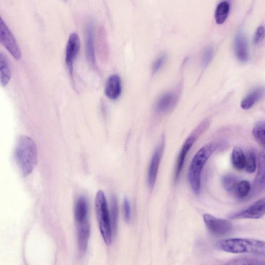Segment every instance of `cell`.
Masks as SVG:
<instances>
[{
    "label": "cell",
    "mask_w": 265,
    "mask_h": 265,
    "mask_svg": "<svg viewBox=\"0 0 265 265\" xmlns=\"http://www.w3.org/2000/svg\"><path fill=\"white\" fill-rule=\"evenodd\" d=\"M124 215L126 222L129 223L131 218V209L130 203L127 199H125L124 202Z\"/></svg>",
    "instance_id": "obj_29"
},
{
    "label": "cell",
    "mask_w": 265,
    "mask_h": 265,
    "mask_svg": "<svg viewBox=\"0 0 265 265\" xmlns=\"http://www.w3.org/2000/svg\"><path fill=\"white\" fill-rule=\"evenodd\" d=\"M263 95V88H258L253 90L242 101L241 104V108L245 110L250 109L261 100Z\"/></svg>",
    "instance_id": "obj_16"
},
{
    "label": "cell",
    "mask_w": 265,
    "mask_h": 265,
    "mask_svg": "<svg viewBox=\"0 0 265 265\" xmlns=\"http://www.w3.org/2000/svg\"><path fill=\"white\" fill-rule=\"evenodd\" d=\"M95 209L99 228L102 237L106 244L112 240L111 221L105 193L99 190L95 199Z\"/></svg>",
    "instance_id": "obj_4"
},
{
    "label": "cell",
    "mask_w": 265,
    "mask_h": 265,
    "mask_svg": "<svg viewBox=\"0 0 265 265\" xmlns=\"http://www.w3.org/2000/svg\"><path fill=\"white\" fill-rule=\"evenodd\" d=\"M228 265H263L265 262L257 259L240 257L234 259L227 263Z\"/></svg>",
    "instance_id": "obj_25"
},
{
    "label": "cell",
    "mask_w": 265,
    "mask_h": 265,
    "mask_svg": "<svg viewBox=\"0 0 265 265\" xmlns=\"http://www.w3.org/2000/svg\"><path fill=\"white\" fill-rule=\"evenodd\" d=\"M166 59V56L162 54L159 57L152 66V73L156 74L159 72L163 66H164Z\"/></svg>",
    "instance_id": "obj_28"
},
{
    "label": "cell",
    "mask_w": 265,
    "mask_h": 265,
    "mask_svg": "<svg viewBox=\"0 0 265 265\" xmlns=\"http://www.w3.org/2000/svg\"><path fill=\"white\" fill-rule=\"evenodd\" d=\"M234 50L236 54L241 62H247L249 58L248 40L241 31L238 32L234 38Z\"/></svg>",
    "instance_id": "obj_11"
},
{
    "label": "cell",
    "mask_w": 265,
    "mask_h": 265,
    "mask_svg": "<svg viewBox=\"0 0 265 265\" xmlns=\"http://www.w3.org/2000/svg\"><path fill=\"white\" fill-rule=\"evenodd\" d=\"M203 219L208 229L213 235H226L232 230L231 223L227 220L217 218L209 213L204 214Z\"/></svg>",
    "instance_id": "obj_7"
},
{
    "label": "cell",
    "mask_w": 265,
    "mask_h": 265,
    "mask_svg": "<svg viewBox=\"0 0 265 265\" xmlns=\"http://www.w3.org/2000/svg\"><path fill=\"white\" fill-rule=\"evenodd\" d=\"M257 158L256 154L253 151H249L246 156L245 167L248 173H253L256 170Z\"/></svg>",
    "instance_id": "obj_26"
},
{
    "label": "cell",
    "mask_w": 265,
    "mask_h": 265,
    "mask_svg": "<svg viewBox=\"0 0 265 265\" xmlns=\"http://www.w3.org/2000/svg\"><path fill=\"white\" fill-rule=\"evenodd\" d=\"M76 222L77 242L80 256L85 253L90 236L88 215L75 216Z\"/></svg>",
    "instance_id": "obj_5"
},
{
    "label": "cell",
    "mask_w": 265,
    "mask_h": 265,
    "mask_svg": "<svg viewBox=\"0 0 265 265\" xmlns=\"http://www.w3.org/2000/svg\"><path fill=\"white\" fill-rule=\"evenodd\" d=\"M0 41L15 59H19L21 57L16 40L2 18H0Z\"/></svg>",
    "instance_id": "obj_8"
},
{
    "label": "cell",
    "mask_w": 265,
    "mask_h": 265,
    "mask_svg": "<svg viewBox=\"0 0 265 265\" xmlns=\"http://www.w3.org/2000/svg\"><path fill=\"white\" fill-rule=\"evenodd\" d=\"M216 247L223 251L232 253H252L264 256L265 242L250 238H229L219 241Z\"/></svg>",
    "instance_id": "obj_3"
},
{
    "label": "cell",
    "mask_w": 265,
    "mask_h": 265,
    "mask_svg": "<svg viewBox=\"0 0 265 265\" xmlns=\"http://www.w3.org/2000/svg\"><path fill=\"white\" fill-rule=\"evenodd\" d=\"M232 162L234 167L238 170H242L245 167L246 156L240 148H234L232 154Z\"/></svg>",
    "instance_id": "obj_18"
},
{
    "label": "cell",
    "mask_w": 265,
    "mask_h": 265,
    "mask_svg": "<svg viewBox=\"0 0 265 265\" xmlns=\"http://www.w3.org/2000/svg\"><path fill=\"white\" fill-rule=\"evenodd\" d=\"M0 74H1V83L2 86H6L11 80L12 73L10 69L8 60L3 53L0 54Z\"/></svg>",
    "instance_id": "obj_17"
},
{
    "label": "cell",
    "mask_w": 265,
    "mask_h": 265,
    "mask_svg": "<svg viewBox=\"0 0 265 265\" xmlns=\"http://www.w3.org/2000/svg\"><path fill=\"white\" fill-rule=\"evenodd\" d=\"M230 5L227 1L221 2L217 7L215 19L217 24L221 25L225 22L230 12Z\"/></svg>",
    "instance_id": "obj_19"
},
{
    "label": "cell",
    "mask_w": 265,
    "mask_h": 265,
    "mask_svg": "<svg viewBox=\"0 0 265 265\" xmlns=\"http://www.w3.org/2000/svg\"><path fill=\"white\" fill-rule=\"evenodd\" d=\"M177 97L172 93H167L162 96L158 100L156 110L159 113L164 114L175 106Z\"/></svg>",
    "instance_id": "obj_15"
},
{
    "label": "cell",
    "mask_w": 265,
    "mask_h": 265,
    "mask_svg": "<svg viewBox=\"0 0 265 265\" xmlns=\"http://www.w3.org/2000/svg\"><path fill=\"white\" fill-rule=\"evenodd\" d=\"M86 54L89 63L93 66L96 65V56L94 38V23L89 22L86 29Z\"/></svg>",
    "instance_id": "obj_13"
},
{
    "label": "cell",
    "mask_w": 265,
    "mask_h": 265,
    "mask_svg": "<svg viewBox=\"0 0 265 265\" xmlns=\"http://www.w3.org/2000/svg\"><path fill=\"white\" fill-rule=\"evenodd\" d=\"M208 125L209 123L208 121L203 122L202 124H201V125L199 127L198 129L195 131V134L189 137L185 142L184 145H183L180 152V154L177 162L175 171L176 181L178 180L180 176L181 171L183 168V166H184L185 164L186 157L188 154V152L191 148L193 144L195 143L197 137L198 136L200 135L202 132L205 130Z\"/></svg>",
    "instance_id": "obj_6"
},
{
    "label": "cell",
    "mask_w": 265,
    "mask_h": 265,
    "mask_svg": "<svg viewBox=\"0 0 265 265\" xmlns=\"http://www.w3.org/2000/svg\"><path fill=\"white\" fill-rule=\"evenodd\" d=\"M80 39L74 33L70 35L66 47V63L71 76H73L74 64L80 49Z\"/></svg>",
    "instance_id": "obj_10"
},
{
    "label": "cell",
    "mask_w": 265,
    "mask_h": 265,
    "mask_svg": "<svg viewBox=\"0 0 265 265\" xmlns=\"http://www.w3.org/2000/svg\"><path fill=\"white\" fill-rule=\"evenodd\" d=\"M15 158L24 177L33 172L37 162V149L32 138L26 136L19 137L15 148Z\"/></svg>",
    "instance_id": "obj_1"
},
{
    "label": "cell",
    "mask_w": 265,
    "mask_h": 265,
    "mask_svg": "<svg viewBox=\"0 0 265 265\" xmlns=\"http://www.w3.org/2000/svg\"><path fill=\"white\" fill-rule=\"evenodd\" d=\"M251 185L250 183L246 180L239 181L234 190L236 195L239 199H243L247 197L251 191Z\"/></svg>",
    "instance_id": "obj_20"
},
{
    "label": "cell",
    "mask_w": 265,
    "mask_h": 265,
    "mask_svg": "<svg viewBox=\"0 0 265 265\" xmlns=\"http://www.w3.org/2000/svg\"><path fill=\"white\" fill-rule=\"evenodd\" d=\"M164 145V144H162L158 147L150 162L148 176V186L150 189L154 188L156 185Z\"/></svg>",
    "instance_id": "obj_12"
},
{
    "label": "cell",
    "mask_w": 265,
    "mask_h": 265,
    "mask_svg": "<svg viewBox=\"0 0 265 265\" xmlns=\"http://www.w3.org/2000/svg\"><path fill=\"white\" fill-rule=\"evenodd\" d=\"M265 29L263 26H260L254 35V43L256 45L260 44L264 38Z\"/></svg>",
    "instance_id": "obj_30"
},
{
    "label": "cell",
    "mask_w": 265,
    "mask_h": 265,
    "mask_svg": "<svg viewBox=\"0 0 265 265\" xmlns=\"http://www.w3.org/2000/svg\"><path fill=\"white\" fill-rule=\"evenodd\" d=\"M265 212V198H262L253 203L248 208L232 214L229 218L233 219H257L262 218Z\"/></svg>",
    "instance_id": "obj_9"
},
{
    "label": "cell",
    "mask_w": 265,
    "mask_h": 265,
    "mask_svg": "<svg viewBox=\"0 0 265 265\" xmlns=\"http://www.w3.org/2000/svg\"><path fill=\"white\" fill-rule=\"evenodd\" d=\"M122 84L120 78L118 75L111 76L107 80L105 88V93L111 100H116L120 96Z\"/></svg>",
    "instance_id": "obj_14"
},
{
    "label": "cell",
    "mask_w": 265,
    "mask_h": 265,
    "mask_svg": "<svg viewBox=\"0 0 265 265\" xmlns=\"http://www.w3.org/2000/svg\"><path fill=\"white\" fill-rule=\"evenodd\" d=\"M239 182L238 178L233 175H227L222 178L223 187L229 192H234Z\"/></svg>",
    "instance_id": "obj_23"
},
{
    "label": "cell",
    "mask_w": 265,
    "mask_h": 265,
    "mask_svg": "<svg viewBox=\"0 0 265 265\" xmlns=\"http://www.w3.org/2000/svg\"><path fill=\"white\" fill-rule=\"evenodd\" d=\"M213 55L214 48L212 46H209L204 51L202 57V63L203 67L206 68L209 66Z\"/></svg>",
    "instance_id": "obj_27"
},
{
    "label": "cell",
    "mask_w": 265,
    "mask_h": 265,
    "mask_svg": "<svg viewBox=\"0 0 265 265\" xmlns=\"http://www.w3.org/2000/svg\"><path fill=\"white\" fill-rule=\"evenodd\" d=\"M217 148V145L209 144L203 146L197 153L191 162L188 179L193 192L199 195L201 188V174L204 166Z\"/></svg>",
    "instance_id": "obj_2"
},
{
    "label": "cell",
    "mask_w": 265,
    "mask_h": 265,
    "mask_svg": "<svg viewBox=\"0 0 265 265\" xmlns=\"http://www.w3.org/2000/svg\"><path fill=\"white\" fill-rule=\"evenodd\" d=\"M118 204L116 197L114 196L111 199V225L112 231L115 233L117 230L118 219Z\"/></svg>",
    "instance_id": "obj_22"
},
{
    "label": "cell",
    "mask_w": 265,
    "mask_h": 265,
    "mask_svg": "<svg viewBox=\"0 0 265 265\" xmlns=\"http://www.w3.org/2000/svg\"><path fill=\"white\" fill-rule=\"evenodd\" d=\"M256 186L259 187L261 189H264L265 187V156L263 153L261 154L259 157V171L256 178Z\"/></svg>",
    "instance_id": "obj_21"
},
{
    "label": "cell",
    "mask_w": 265,
    "mask_h": 265,
    "mask_svg": "<svg viewBox=\"0 0 265 265\" xmlns=\"http://www.w3.org/2000/svg\"><path fill=\"white\" fill-rule=\"evenodd\" d=\"M265 124L264 121H260L255 126L253 130V135L260 144L264 146L265 144Z\"/></svg>",
    "instance_id": "obj_24"
}]
</instances>
